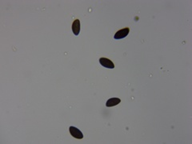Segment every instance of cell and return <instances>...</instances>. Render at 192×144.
<instances>
[{
    "mask_svg": "<svg viewBox=\"0 0 192 144\" xmlns=\"http://www.w3.org/2000/svg\"><path fill=\"white\" fill-rule=\"evenodd\" d=\"M72 31L74 35H79L80 32V22L79 19L74 21L72 24Z\"/></svg>",
    "mask_w": 192,
    "mask_h": 144,
    "instance_id": "277c9868",
    "label": "cell"
},
{
    "mask_svg": "<svg viewBox=\"0 0 192 144\" xmlns=\"http://www.w3.org/2000/svg\"><path fill=\"white\" fill-rule=\"evenodd\" d=\"M121 103V99L118 98H111L110 99L107 100V103H106V107H115V106L118 105Z\"/></svg>",
    "mask_w": 192,
    "mask_h": 144,
    "instance_id": "5b68a950",
    "label": "cell"
},
{
    "mask_svg": "<svg viewBox=\"0 0 192 144\" xmlns=\"http://www.w3.org/2000/svg\"><path fill=\"white\" fill-rule=\"evenodd\" d=\"M69 131H70V135L74 137V138H75V139H82L83 138V133H82L81 131L78 129L77 127H70V128H69Z\"/></svg>",
    "mask_w": 192,
    "mask_h": 144,
    "instance_id": "7a4b0ae2",
    "label": "cell"
},
{
    "mask_svg": "<svg viewBox=\"0 0 192 144\" xmlns=\"http://www.w3.org/2000/svg\"><path fill=\"white\" fill-rule=\"evenodd\" d=\"M130 32V28L129 27H125L122 30H119L115 33L114 39H122L123 38L127 37Z\"/></svg>",
    "mask_w": 192,
    "mask_h": 144,
    "instance_id": "6da1fadb",
    "label": "cell"
},
{
    "mask_svg": "<svg viewBox=\"0 0 192 144\" xmlns=\"http://www.w3.org/2000/svg\"><path fill=\"white\" fill-rule=\"evenodd\" d=\"M99 63L103 67H106V68H115V64L113 63V62L110 60L109 59H107V58H100Z\"/></svg>",
    "mask_w": 192,
    "mask_h": 144,
    "instance_id": "3957f363",
    "label": "cell"
}]
</instances>
